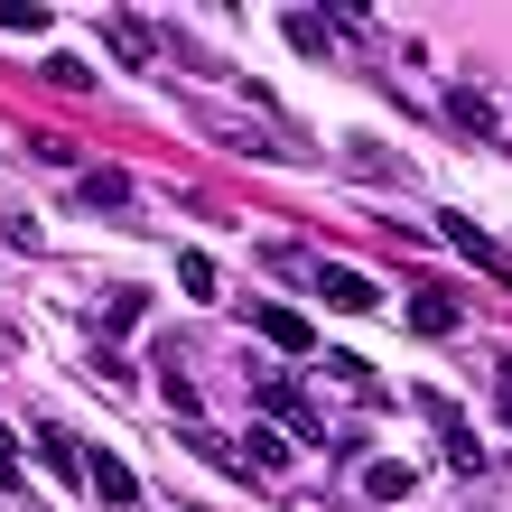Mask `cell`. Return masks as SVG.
<instances>
[{"label": "cell", "instance_id": "cell-2", "mask_svg": "<svg viewBox=\"0 0 512 512\" xmlns=\"http://www.w3.org/2000/svg\"><path fill=\"white\" fill-rule=\"evenodd\" d=\"M103 47L122 56V66H140V75H149V66L168 56V38H159V28H149L140 10H103Z\"/></svg>", "mask_w": 512, "mask_h": 512}, {"label": "cell", "instance_id": "cell-1", "mask_svg": "<svg viewBox=\"0 0 512 512\" xmlns=\"http://www.w3.org/2000/svg\"><path fill=\"white\" fill-rule=\"evenodd\" d=\"M196 131L205 140H224V149H243V159H289V131L270 122V112L252 103V94H224V103H196Z\"/></svg>", "mask_w": 512, "mask_h": 512}, {"label": "cell", "instance_id": "cell-15", "mask_svg": "<svg viewBox=\"0 0 512 512\" xmlns=\"http://www.w3.org/2000/svg\"><path fill=\"white\" fill-rule=\"evenodd\" d=\"M447 112H457L466 131H503V112H494L485 94H466V84H457V94H447Z\"/></svg>", "mask_w": 512, "mask_h": 512}, {"label": "cell", "instance_id": "cell-13", "mask_svg": "<svg viewBox=\"0 0 512 512\" xmlns=\"http://www.w3.org/2000/svg\"><path fill=\"white\" fill-rule=\"evenodd\" d=\"M75 196H84V205H131V177H122V168H84Z\"/></svg>", "mask_w": 512, "mask_h": 512}, {"label": "cell", "instance_id": "cell-10", "mask_svg": "<svg viewBox=\"0 0 512 512\" xmlns=\"http://www.w3.org/2000/svg\"><path fill=\"white\" fill-rule=\"evenodd\" d=\"M280 38H289L298 56H326V47H336V28H326L317 10H280Z\"/></svg>", "mask_w": 512, "mask_h": 512}, {"label": "cell", "instance_id": "cell-5", "mask_svg": "<svg viewBox=\"0 0 512 512\" xmlns=\"http://www.w3.org/2000/svg\"><path fill=\"white\" fill-rule=\"evenodd\" d=\"M354 485H364L373 503H401V494L419 485V466H401V457H364V466H354Z\"/></svg>", "mask_w": 512, "mask_h": 512}, {"label": "cell", "instance_id": "cell-4", "mask_svg": "<svg viewBox=\"0 0 512 512\" xmlns=\"http://www.w3.org/2000/svg\"><path fill=\"white\" fill-rule=\"evenodd\" d=\"M84 485H94L112 512H131V503H140V475H131L122 457H94V447H84Z\"/></svg>", "mask_w": 512, "mask_h": 512}, {"label": "cell", "instance_id": "cell-3", "mask_svg": "<svg viewBox=\"0 0 512 512\" xmlns=\"http://www.w3.org/2000/svg\"><path fill=\"white\" fill-rule=\"evenodd\" d=\"M429 429H438V447H447V466H457V475H485V447H475V429H466V410L447 401V391L429 401Z\"/></svg>", "mask_w": 512, "mask_h": 512}, {"label": "cell", "instance_id": "cell-16", "mask_svg": "<svg viewBox=\"0 0 512 512\" xmlns=\"http://www.w3.org/2000/svg\"><path fill=\"white\" fill-rule=\"evenodd\" d=\"M261 261H270V270H280V280H317V261H308V252H298V243H261Z\"/></svg>", "mask_w": 512, "mask_h": 512}, {"label": "cell", "instance_id": "cell-21", "mask_svg": "<svg viewBox=\"0 0 512 512\" xmlns=\"http://www.w3.org/2000/svg\"><path fill=\"white\" fill-rule=\"evenodd\" d=\"M10 485H19V438L0 429V494H10Z\"/></svg>", "mask_w": 512, "mask_h": 512}, {"label": "cell", "instance_id": "cell-7", "mask_svg": "<svg viewBox=\"0 0 512 512\" xmlns=\"http://www.w3.org/2000/svg\"><path fill=\"white\" fill-rule=\"evenodd\" d=\"M252 317H261V336H270V345H280V354H326L308 317H289V308H252Z\"/></svg>", "mask_w": 512, "mask_h": 512}, {"label": "cell", "instance_id": "cell-22", "mask_svg": "<svg viewBox=\"0 0 512 512\" xmlns=\"http://www.w3.org/2000/svg\"><path fill=\"white\" fill-rule=\"evenodd\" d=\"M494 410L512 419V354H503V373H494Z\"/></svg>", "mask_w": 512, "mask_h": 512}, {"label": "cell", "instance_id": "cell-6", "mask_svg": "<svg viewBox=\"0 0 512 512\" xmlns=\"http://www.w3.org/2000/svg\"><path fill=\"white\" fill-rule=\"evenodd\" d=\"M457 326H466V308H457L447 289H419V298H410V336H457Z\"/></svg>", "mask_w": 512, "mask_h": 512}, {"label": "cell", "instance_id": "cell-18", "mask_svg": "<svg viewBox=\"0 0 512 512\" xmlns=\"http://www.w3.org/2000/svg\"><path fill=\"white\" fill-rule=\"evenodd\" d=\"M177 289H187V298H215V261L187 252V261H177Z\"/></svg>", "mask_w": 512, "mask_h": 512}, {"label": "cell", "instance_id": "cell-11", "mask_svg": "<svg viewBox=\"0 0 512 512\" xmlns=\"http://www.w3.org/2000/svg\"><path fill=\"white\" fill-rule=\"evenodd\" d=\"M38 457H47L56 475H66V485L84 475V447H75V429H56V419H38Z\"/></svg>", "mask_w": 512, "mask_h": 512}, {"label": "cell", "instance_id": "cell-12", "mask_svg": "<svg viewBox=\"0 0 512 512\" xmlns=\"http://www.w3.org/2000/svg\"><path fill=\"white\" fill-rule=\"evenodd\" d=\"M243 466H252V475H280V466H289V438H280V429H243Z\"/></svg>", "mask_w": 512, "mask_h": 512}, {"label": "cell", "instance_id": "cell-14", "mask_svg": "<svg viewBox=\"0 0 512 512\" xmlns=\"http://www.w3.org/2000/svg\"><path fill=\"white\" fill-rule=\"evenodd\" d=\"M354 168H364V177H382V187H391V177H410V159H401V149H373V140H354Z\"/></svg>", "mask_w": 512, "mask_h": 512}, {"label": "cell", "instance_id": "cell-8", "mask_svg": "<svg viewBox=\"0 0 512 512\" xmlns=\"http://www.w3.org/2000/svg\"><path fill=\"white\" fill-rule=\"evenodd\" d=\"M438 233H447V243H457L466 261H485V270H494V280H512V261H503V252H494V243H485V233H475L466 215H438Z\"/></svg>", "mask_w": 512, "mask_h": 512}, {"label": "cell", "instance_id": "cell-9", "mask_svg": "<svg viewBox=\"0 0 512 512\" xmlns=\"http://www.w3.org/2000/svg\"><path fill=\"white\" fill-rule=\"evenodd\" d=\"M308 289L326 298V308H373V280H364V270H317Z\"/></svg>", "mask_w": 512, "mask_h": 512}, {"label": "cell", "instance_id": "cell-19", "mask_svg": "<svg viewBox=\"0 0 512 512\" xmlns=\"http://www.w3.org/2000/svg\"><path fill=\"white\" fill-rule=\"evenodd\" d=\"M131 317H140V289H112V298H103V317H94V326H103V336H122V326H131Z\"/></svg>", "mask_w": 512, "mask_h": 512}, {"label": "cell", "instance_id": "cell-17", "mask_svg": "<svg viewBox=\"0 0 512 512\" xmlns=\"http://www.w3.org/2000/svg\"><path fill=\"white\" fill-rule=\"evenodd\" d=\"M56 10H38V0H0V28H19V38H38Z\"/></svg>", "mask_w": 512, "mask_h": 512}, {"label": "cell", "instance_id": "cell-20", "mask_svg": "<svg viewBox=\"0 0 512 512\" xmlns=\"http://www.w3.org/2000/svg\"><path fill=\"white\" fill-rule=\"evenodd\" d=\"M47 75L66 84V94H94V66H84V56H47Z\"/></svg>", "mask_w": 512, "mask_h": 512}]
</instances>
